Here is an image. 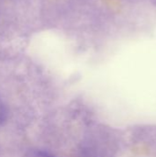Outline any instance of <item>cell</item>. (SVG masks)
<instances>
[{
	"instance_id": "obj_2",
	"label": "cell",
	"mask_w": 156,
	"mask_h": 157,
	"mask_svg": "<svg viewBox=\"0 0 156 157\" xmlns=\"http://www.w3.org/2000/svg\"><path fill=\"white\" fill-rule=\"evenodd\" d=\"M4 118V107H3V104L0 100V121H2Z\"/></svg>"
},
{
	"instance_id": "obj_1",
	"label": "cell",
	"mask_w": 156,
	"mask_h": 157,
	"mask_svg": "<svg viewBox=\"0 0 156 157\" xmlns=\"http://www.w3.org/2000/svg\"><path fill=\"white\" fill-rule=\"evenodd\" d=\"M28 157H54L53 155L43 151H32L29 154Z\"/></svg>"
}]
</instances>
